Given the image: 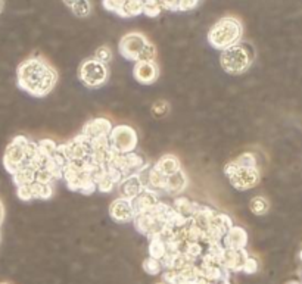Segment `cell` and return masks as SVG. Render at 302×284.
<instances>
[{
    "label": "cell",
    "instance_id": "1",
    "mask_svg": "<svg viewBox=\"0 0 302 284\" xmlns=\"http://www.w3.org/2000/svg\"><path fill=\"white\" fill-rule=\"evenodd\" d=\"M18 87L33 97L47 96L58 82V72L40 56H33L19 64L16 70Z\"/></svg>",
    "mask_w": 302,
    "mask_h": 284
},
{
    "label": "cell",
    "instance_id": "2",
    "mask_svg": "<svg viewBox=\"0 0 302 284\" xmlns=\"http://www.w3.org/2000/svg\"><path fill=\"white\" fill-rule=\"evenodd\" d=\"M243 36V25L234 16H224L211 27L208 33L210 44L223 52L237 43H240Z\"/></svg>",
    "mask_w": 302,
    "mask_h": 284
},
{
    "label": "cell",
    "instance_id": "3",
    "mask_svg": "<svg viewBox=\"0 0 302 284\" xmlns=\"http://www.w3.org/2000/svg\"><path fill=\"white\" fill-rule=\"evenodd\" d=\"M255 52L248 43H237L221 52L220 64L221 68L230 75H240L246 72L254 64Z\"/></svg>",
    "mask_w": 302,
    "mask_h": 284
},
{
    "label": "cell",
    "instance_id": "4",
    "mask_svg": "<svg viewBox=\"0 0 302 284\" xmlns=\"http://www.w3.org/2000/svg\"><path fill=\"white\" fill-rule=\"evenodd\" d=\"M224 174L230 184L239 192L254 189L261 180L258 166H239L234 161L226 163Z\"/></svg>",
    "mask_w": 302,
    "mask_h": 284
},
{
    "label": "cell",
    "instance_id": "5",
    "mask_svg": "<svg viewBox=\"0 0 302 284\" xmlns=\"http://www.w3.org/2000/svg\"><path fill=\"white\" fill-rule=\"evenodd\" d=\"M30 139L25 136H16L6 147L3 155V166L4 169L13 175L28 161V150H30Z\"/></svg>",
    "mask_w": 302,
    "mask_h": 284
},
{
    "label": "cell",
    "instance_id": "6",
    "mask_svg": "<svg viewBox=\"0 0 302 284\" xmlns=\"http://www.w3.org/2000/svg\"><path fill=\"white\" fill-rule=\"evenodd\" d=\"M109 144H111V149L120 155L136 152L139 144L137 131L130 125H124V124L115 125L112 127L109 134Z\"/></svg>",
    "mask_w": 302,
    "mask_h": 284
},
{
    "label": "cell",
    "instance_id": "7",
    "mask_svg": "<svg viewBox=\"0 0 302 284\" xmlns=\"http://www.w3.org/2000/svg\"><path fill=\"white\" fill-rule=\"evenodd\" d=\"M78 78L87 88H100L109 78V70L105 64L91 58L86 59L78 70Z\"/></svg>",
    "mask_w": 302,
    "mask_h": 284
},
{
    "label": "cell",
    "instance_id": "8",
    "mask_svg": "<svg viewBox=\"0 0 302 284\" xmlns=\"http://www.w3.org/2000/svg\"><path fill=\"white\" fill-rule=\"evenodd\" d=\"M148 43H149V40H148V37L145 34H142V33H129L120 40L118 52L124 59L133 61V62H139L145 47L148 46Z\"/></svg>",
    "mask_w": 302,
    "mask_h": 284
},
{
    "label": "cell",
    "instance_id": "9",
    "mask_svg": "<svg viewBox=\"0 0 302 284\" xmlns=\"http://www.w3.org/2000/svg\"><path fill=\"white\" fill-rule=\"evenodd\" d=\"M58 150L65 156V159L68 162H81V161H87L90 156V142L86 139L81 133L74 137L71 142L59 144Z\"/></svg>",
    "mask_w": 302,
    "mask_h": 284
},
{
    "label": "cell",
    "instance_id": "10",
    "mask_svg": "<svg viewBox=\"0 0 302 284\" xmlns=\"http://www.w3.org/2000/svg\"><path fill=\"white\" fill-rule=\"evenodd\" d=\"M233 227V219L227 215V213H223V212H218L213 216L208 228H207V236L208 239L213 242V243H221L223 242V237L226 236V233Z\"/></svg>",
    "mask_w": 302,
    "mask_h": 284
},
{
    "label": "cell",
    "instance_id": "11",
    "mask_svg": "<svg viewBox=\"0 0 302 284\" xmlns=\"http://www.w3.org/2000/svg\"><path fill=\"white\" fill-rule=\"evenodd\" d=\"M134 80L143 85H151L159 78V67L155 61H140L133 68Z\"/></svg>",
    "mask_w": 302,
    "mask_h": 284
},
{
    "label": "cell",
    "instance_id": "12",
    "mask_svg": "<svg viewBox=\"0 0 302 284\" xmlns=\"http://www.w3.org/2000/svg\"><path fill=\"white\" fill-rule=\"evenodd\" d=\"M112 122L109 121L108 118L99 117V118H93L91 121H88L83 127L81 134L88 139V142L91 140H97V139H106L111 134L112 130Z\"/></svg>",
    "mask_w": 302,
    "mask_h": 284
},
{
    "label": "cell",
    "instance_id": "13",
    "mask_svg": "<svg viewBox=\"0 0 302 284\" xmlns=\"http://www.w3.org/2000/svg\"><path fill=\"white\" fill-rule=\"evenodd\" d=\"M109 216L112 221L118 224H126V222H133L134 219V209L133 203L129 199L118 198L109 205Z\"/></svg>",
    "mask_w": 302,
    "mask_h": 284
},
{
    "label": "cell",
    "instance_id": "14",
    "mask_svg": "<svg viewBox=\"0 0 302 284\" xmlns=\"http://www.w3.org/2000/svg\"><path fill=\"white\" fill-rule=\"evenodd\" d=\"M249 258V253L245 249H224L221 265L227 268L230 273H239L242 271L246 259Z\"/></svg>",
    "mask_w": 302,
    "mask_h": 284
},
{
    "label": "cell",
    "instance_id": "15",
    "mask_svg": "<svg viewBox=\"0 0 302 284\" xmlns=\"http://www.w3.org/2000/svg\"><path fill=\"white\" fill-rule=\"evenodd\" d=\"M159 202V193L151 190V189H143L133 201V209H134V216L139 213H145L149 212L156 203Z\"/></svg>",
    "mask_w": 302,
    "mask_h": 284
},
{
    "label": "cell",
    "instance_id": "16",
    "mask_svg": "<svg viewBox=\"0 0 302 284\" xmlns=\"http://www.w3.org/2000/svg\"><path fill=\"white\" fill-rule=\"evenodd\" d=\"M223 246L227 249H245L248 244V233L240 225H233L223 237Z\"/></svg>",
    "mask_w": 302,
    "mask_h": 284
},
{
    "label": "cell",
    "instance_id": "17",
    "mask_svg": "<svg viewBox=\"0 0 302 284\" xmlns=\"http://www.w3.org/2000/svg\"><path fill=\"white\" fill-rule=\"evenodd\" d=\"M145 189L139 174L136 175H130L121 180V183L118 184V193H120V198L123 199H129L133 201L142 190Z\"/></svg>",
    "mask_w": 302,
    "mask_h": 284
},
{
    "label": "cell",
    "instance_id": "18",
    "mask_svg": "<svg viewBox=\"0 0 302 284\" xmlns=\"http://www.w3.org/2000/svg\"><path fill=\"white\" fill-rule=\"evenodd\" d=\"M187 184H189V178H187L186 172L181 169V171L175 172L173 175L167 177L164 193L171 196V198H177L187 189Z\"/></svg>",
    "mask_w": 302,
    "mask_h": 284
},
{
    "label": "cell",
    "instance_id": "19",
    "mask_svg": "<svg viewBox=\"0 0 302 284\" xmlns=\"http://www.w3.org/2000/svg\"><path fill=\"white\" fill-rule=\"evenodd\" d=\"M153 168L161 172L164 177H170L175 172L181 171V162L175 155H164L162 158L158 159V162L153 163Z\"/></svg>",
    "mask_w": 302,
    "mask_h": 284
},
{
    "label": "cell",
    "instance_id": "20",
    "mask_svg": "<svg viewBox=\"0 0 302 284\" xmlns=\"http://www.w3.org/2000/svg\"><path fill=\"white\" fill-rule=\"evenodd\" d=\"M173 208L175 212H178L186 219H192L193 215L201 208V205L198 202H193V201L187 199V198H184V196H177V198H174Z\"/></svg>",
    "mask_w": 302,
    "mask_h": 284
},
{
    "label": "cell",
    "instance_id": "21",
    "mask_svg": "<svg viewBox=\"0 0 302 284\" xmlns=\"http://www.w3.org/2000/svg\"><path fill=\"white\" fill-rule=\"evenodd\" d=\"M115 13L123 18H134L143 13V0H124Z\"/></svg>",
    "mask_w": 302,
    "mask_h": 284
},
{
    "label": "cell",
    "instance_id": "22",
    "mask_svg": "<svg viewBox=\"0 0 302 284\" xmlns=\"http://www.w3.org/2000/svg\"><path fill=\"white\" fill-rule=\"evenodd\" d=\"M216 213L217 211L214 208L201 205V208L198 209V212L193 215L192 221L195 222L196 227H199L201 230L207 231V228H208V225H210V222H211V219H213V216H214Z\"/></svg>",
    "mask_w": 302,
    "mask_h": 284
},
{
    "label": "cell",
    "instance_id": "23",
    "mask_svg": "<svg viewBox=\"0 0 302 284\" xmlns=\"http://www.w3.org/2000/svg\"><path fill=\"white\" fill-rule=\"evenodd\" d=\"M165 253H167V246H165V242L162 240V237L159 234L151 236L149 237V256L161 261L165 256Z\"/></svg>",
    "mask_w": 302,
    "mask_h": 284
},
{
    "label": "cell",
    "instance_id": "24",
    "mask_svg": "<svg viewBox=\"0 0 302 284\" xmlns=\"http://www.w3.org/2000/svg\"><path fill=\"white\" fill-rule=\"evenodd\" d=\"M249 209L254 215H265L270 209V203L262 196H255L249 202Z\"/></svg>",
    "mask_w": 302,
    "mask_h": 284
},
{
    "label": "cell",
    "instance_id": "25",
    "mask_svg": "<svg viewBox=\"0 0 302 284\" xmlns=\"http://www.w3.org/2000/svg\"><path fill=\"white\" fill-rule=\"evenodd\" d=\"M71 10L74 12L76 16H78V18H86V16L90 15V12H91V3H90V0H77V1L73 4Z\"/></svg>",
    "mask_w": 302,
    "mask_h": 284
},
{
    "label": "cell",
    "instance_id": "26",
    "mask_svg": "<svg viewBox=\"0 0 302 284\" xmlns=\"http://www.w3.org/2000/svg\"><path fill=\"white\" fill-rule=\"evenodd\" d=\"M143 270L145 273H148L149 276H158L162 273V265H161V261L158 259H153V258H148L143 261Z\"/></svg>",
    "mask_w": 302,
    "mask_h": 284
},
{
    "label": "cell",
    "instance_id": "27",
    "mask_svg": "<svg viewBox=\"0 0 302 284\" xmlns=\"http://www.w3.org/2000/svg\"><path fill=\"white\" fill-rule=\"evenodd\" d=\"M162 12V7L158 0H145L143 1V13L146 16L155 18Z\"/></svg>",
    "mask_w": 302,
    "mask_h": 284
},
{
    "label": "cell",
    "instance_id": "28",
    "mask_svg": "<svg viewBox=\"0 0 302 284\" xmlns=\"http://www.w3.org/2000/svg\"><path fill=\"white\" fill-rule=\"evenodd\" d=\"M37 144H39L40 152L43 153L44 156H47V158H52L56 153V150H58V144L53 140H50V139H43V140L37 142Z\"/></svg>",
    "mask_w": 302,
    "mask_h": 284
},
{
    "label": "cell",
    "instance_id": "29",
    "mask_svg": "<svg viewBox=\"0 0 302 284\" xmlns=\"http://www.w3.org/2000/svg\"><path fill=\"white\" fill-rule=\"evenodd\" d=\"M94 59H97L99 62L106 65L112 61V50L108 46H100L94 53Z\"/></svg>",
    "mask_w": 302,
    "mask_h": 284
},
{
    "label": "cell",
    "instance_id": "30",
    "mask_svg": "<svg viewBox=\"0 0 302 284\" xmlns=\"http://www.w3.org/2000/svg\"><path fill=\"white\" fill-rule=\"evenodd\" d=\"M239 166H257V158L252 152H245L234 159Z\"/></svg>",
    "mask_w": 302,
    "mask_h": 284
},
{
    "label": "cell",
    "instance_id": "31",
    "mask_svg": "<svg viewBox=\"0 0 302 284\" xmlns=\"http://www.w3.org/2000/svg\"><path fill=\"white\" fill-rule=\"evenodd\" d=\"M152 111L156 117H165L168 112H170V106L165 100H158L153 106H152Z\"/></svg>",
    "mask_w": 302,
    "mask_h": 284
},
{
    "label": "cell",
    "instance_id": "32",
    "mask_svg": "<svg viewBox=\"0 0 302 284\" xmlns=\"http://www.w3.org/2000/svg\"><path fill=\"white\" fill-rule=\"evenodd\" d=\"M257 271H258V261L255 258L249 256L246 259L243 268H242V273H245V274H255Z\"/></svg>",
    "mask_w": 302,
    "mask_h": 284
},
{
    "label": "cell",
    "instance_id": "33",
    "mask_svg": "<svg viewBox=\"0 0 302 284\" xmlns=\"http://www.w3.org/2000/svg\"><path fill=\"white\" fill-rule=\"evenodd\" d=\"M199 3L201 0H178V10H192Z\"/></svg>",
    "mask_w": 302,
    "mask_h": 284
},
{
    "label": "cell",
    "instance_id": "34",
    "mask_svg": "<svg viewBox=\"0 0 302 284\" xmlns=\"http://www.w3.org/2000/svg\"><path fill=\"white\" fill-rule=\"evenodd\" d=\"M161 7L165 10H178V0H158Z\"/></svg>",
    "mask_w": 302,
    "mask_h": 284
},
{
    "label": "cell",
    "instance_id": "35",
    "mask_svg": "<svg viewBox=\"0 0 302 284\" xmlns=\"http://www.w3.org/2000/svg\"><path fill=\"white\" fill-rule=\"evenodd\" d=\"M123 1L124 0H103V6H105V9H108L111 12H117V9L121 6Z\"/></svg>",
    "mask_w": 302,
    "mask_h": 284
},
{
    "label": "cell",
    "instance_id": "36",
    "mask_svg": "<svg viewBox=\"0 0 302 284\" xmlns=\"http://www.w3.org/2000/svg\"><path fill=\"white\" fill-rule=\"evenodd\" d=\"M3 216H4V208H3V203L0 202V224L3 221Z\"/></svg>",
    "mask_w": 302,
    "mask_h": 284
},
{
    "label": "cell",
    "instance_id": "37",
    "mask_svg": "<svg viewBox=\"0 0 302 284\" xmlns=\"http://www.w3.org/2000/svg\"><path fill=\"white\" fill-rule=\"evenodd\" d=\"M64 3H65V6H68V7H73V4L77 1V0H62Z\"/></svg>",
    "mask_w": 302,
    "mask_h": 284
},
{
    "label": "cell",
    "instance_id": "38",
    "mask_svg": "<svg viewBox=\"0 0 302 284\" xmlns=\"http://www.w3.org/2000/svg\"><path fill=\"white\" fill-rule=\"evenodd\" d=\"M214 284H231V283H230V280H224V282H217V283Z\"/></svg>",
    "mask_w": 302,
    "mask_h": 284
},
{
    "label": "cell",
    "instance_id": "39",
    "mask_svg": "<svg viewBox=\"0 0 302 284\" xmlns=\"http://www.w3.org/2000/svg\"><path fill=\"white\" fill-rule=\"evenodd\" d=\"M1 10H3V0H0V13H1Z\"/></svg>",
    "mask_w": 302,
    "mask_h": 284
},
{
    "label": "cell",
    "instance_id": "40",
    "mask_svg": "<svg viewBox=\"0 0 302 284\" xmlns=\"http://www.w3.org/2000/svg\"><path fill=\"white\" fill-rule=\"evenodd\" d=\"M300 258H301V261H302V250L300 252Z\"/></svg>",
    "mask_w": 302,
    "mask_h": 284
},
{
    "label": "cell",
    "instance_id": "41",
    "mask_svg": "<svg viewBox=\"0 0 302 284\" xmlns=\"http://www.w3.org/2000/svg\"><path fill=\"white\" fill-rule=\"evenodd\" d=\"M156 284H165V283H156Z\"/></svg>",
    "mask_w": 302,
    "mask_h": 284
},
{
    "label": "cell",
    "instance_id": "42",
    "mask_svg": "<svg viewBox=\"0 0 302 284\" xmlns=\"http://www.w3.org/2000/svg\"><path fill=\"white\" fill-rule=\"evenodd\" d=\"M0 284H7V283H0Z\"/></svg>",
    "mask_w": 302,
    "mask_h": 284
}]
</instances>
